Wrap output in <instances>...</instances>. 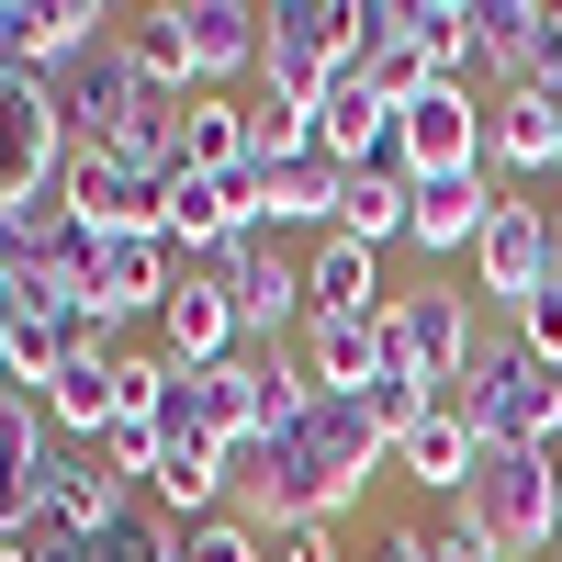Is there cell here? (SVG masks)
Returning <instances> with one entry per match:
<instances>
[{
    "label": "cell",
    "mask_w": 562,
    "mask_h": 562,
    "mask_svg": "<svg viewBox=\"0 0 562 562\" xmlns=\"http://www.w3.org/2000/svg\"><path fill=\"white\" fill-rule=\"evenodd\" d=\"M68 90L45 79V68H0V225L34 214V203H57V180H68Z\"/></svg>",
    "instance_id": "cell-1"
},
{
    "label": "cell",
    "mask_w": 562,
    "mask_h": 562,
    "mask_svg": "<svg viewBox=\"0 0 562 562\" xmlns=\"http://www.w3.org/2000/svg\"><path fill=\"white\" fill-rule=\"evenodd\" d=\"M461 416H473L484 450H562V360H540V349H518V338H495L484 371L461 383Z\"/></svg>",
    "instance_id": "cell-2"
},
{
    "label": "cell",
    "mask_w": 562,
    "mask_h": 562,
    "mask_svg": "<svg viewBox=\"0 0 562 562\" xmlns=\"http://www.w3.org/2000/svg\"><path fill=\"white\" fill-rule=\"evenodd\" d=\"M461 506L495 529L506 562H551V540H562V450H484Z\"/></svg>",
    "instance_id": "cell-3"
},
{
    "label": "cell",
    "mask_w": 562,
    "mask_h": 562,
    "mask_svg": "<svg viewBox=\"0 0 562 562\" xmlns=\"http://www.w3.org/2000/svg\"><path fill=\"white\" fill-rule=\"evenodd\" d=\"M383 338H394V360H405L439 405H461V383L484 371V315H473V293H450V281H428V293H394Z\"/></svg>",
    "instance_id": "cell-4"
},
{
    "label": "cell",
    "mask_w": 562,
    "mask_h": 562,
    "mask_svg": "<svg viewBox=\"0 0 562 562\" xmlns=\"http://www.w3.org/2000/svg\"><path fill=\"white\" fill-rule=\"evenodd\" d=\"M214 281H225V304H237V338H248V349H281V326L304 315V270L270 248V225L225 237V248H214Z\"/></svg>",
    "instance_id": "cell-5"
},
{
    "label": "cell",
    "mask_w": 562,
    "mask_h": 562,
    "mask_svg": "<svg viewBox=\"0 0 562 562\" xmlns=\"http://www.w3.org/2000/svg\"><path fill=\"white\" fill-rule=\"evenodd\" d=\"M473 281H484V304H540L551 281H562V237H551V214L540 203H495V225H484V248H473Z\"/></svg>",
    "instance_id": "cell-6"
},
{
    "label": "cell",
    "mask_w": 562,
    "mask_h": 562,
    "mask_svg": "<svg viewBox=\"0 0 562 562\" xmlns=\"http://www.w3.org/2000/svg\"><path fill=\"white\" fill-rule=\"evenodd\" d=\"M169 12H180V79H192V90L259 79V57H270V12H248V0H169Z\"/></svg>",
    "instance_id": "cell-7"
},
{
    "label": "cell",
    "mask_w": 562,
    "mask_h": 562,
    "mask_svg": "<svg viewBox=\"0 0 562 562\" xmlns=\"http://www.w3.org/2000/svg\"><path fill=\"white\" fill-rule=\"evenodd\" d=\"M473 34H484L495 90H562V12H540V0H473Z\"/></svg>",
    "instance_id": "cell-8"
},
{
    "label": "cell",
    "mask_w": 562,
    "mask_h": 562,
    "mask_svg": "<svg viewBox=\"0 0 562 562\" xmlns=\"http://www.w3.org/2000/svg\"><path fill=\"white\" fill-rule=\"evenodd\" d=\"M158 349H169L180 371H214V360L248 349V338H237V304H225V281H214V259H180L169 304H158Z\"/></svg>",
    "instance_id": "cell-9"
},
{
    "label": "cell",
    "mask_w": 562,
    "mask_h": 562,
    "mask_svg": "<svg viewBox=\"0 0 562 562\" xmlns=\"http://www.w3.org/2000/svg\"><path fill=\"white\" fill-rule=\"evenodd\" d=\"M405 169L416 180H450V169H484V102L473 79H439L405 102Z\"/></svg>",
    "instance_id": "cell-10"
},
{
    "label": "cell",
    "mask_w": 562,
    "mask_h": 562,
    "mask_svg": "<svg viewBox=\"0 0 562 562\" xmlns=\"http://www.w3.org/2000/svg\"><path fill=\"white\" fill-rule=\"evenodd\" d=\"M169 281H180L169 237H102V248H90V304H102L113 326H158Z\"/></svg>",
    "instance_id": "cell-11"
},
{
    "label": "cell",
    "mask_w": 562,
    "mask_h": 562,
    "mask_svg": "<svg viewBox=\"0 0 562 562\" xmlns=\"http://www.w3.org/2000/svg\"><path fill=\"white\" fill-rule=\"evenodd\" d=\"M484 225H495V169H450V180H416L405 248L416 259H450V248H484Z\"/></svg>",
    "instance_id": "cell-12"
},
{
    "label": "cell",
    "mask_w": 562,
    "mask_h": 562,
    "mask_svg": "<svg viewBox=\"0 0 562 562\" xmlns=\"http://www.w3.org/2000/svg\"><path fill=\"white\" fill-rule=\"evenodd\" d=\"M551 147H562V90H495L484 102V169L551 180Z\"/></svg>",
    "instance_id": "cell-13"
},
{
    "label": "cell",
    "mask_w": 562,
    "mask_h": 562,
    "mask_svg": "<svg viewBox=\"0 0 562 562\" xmlns=\"http://www.w3.org/2000/svg\"><path fill=\"white\" fill-rule=\"evenodd\" d=\"M180 169H192V180H237V169H259V124H248L237 90H192V113H180Z\"/></svg>",
    "instance_id": "cell-14"
},
{
    "label": "cell",
    "mask_w": 562,
    "mask_h": 562,
    "mask_svg": "<svg viewBox=\"0 0 562 562\" xmlns=\"http://www.w3.org/2000/svg\"><path fill=\"white\" fill-rule=\"evenodd\" d=\"M304 428H315V450H326V484H338V506H360V484L394 461V439L371 428V405H360V394H315Z\"/></svg>",
    "instance_id": "cell-15"
},
{
    "label": "cell",
    "mask_w": 562,
    "mask_h": 562,
    "mask_svg": "<svg viewBox=\"0 0 562 562\" xmlns=\"http://www.w3.org/2000/svg\"><path fill=\"white\" fill-rule=\"evenodd\" d=\"M304 315H394V293H383V248L326 237V248L304 259Z\"/></svg>",
    "instance_id": "cell-16"
},
{
    "label": "cell",
    "mask_w": 562,
    "mask_h": 562,
    "mask_svg": "<svg viewBox=\"0 0 562 562\" xmlns=\"http://www.w3.org/2000/svg\"><path fill=\"white\" fill-rule=\"evenodd\" d=\"M304 371L315 394H360L383 371V315H304Z\"/></svg>",
    "instance_id": "cell-17"
},
{
    "label": "cell",
    "mask_w": 562,
    "mask_h": 562,
    "mask_svg": "<svg viewBox=\"0 0 562 562\" xmlns=\"http://www.w3.org/2000/svg\"><path fill=\"white\" fill-rule=\"evenodd\" d=\"M360 68H371V90L383 102H416V90H439V57L416 45V23H405V0H371V34H360Z\"/></svg>",
    "instance_id": "cell-18"
},
{
    "label": "cell",
    "mask_w": 562,
    "mask_h": 562,
    "mask_svg": "<svg viewBox=\"0 0 562 562\" xmlns=\"http://www.w3.org/2000/svg\"><path fill=\"white\" fill-rule=\"evenodd\" d=\"M394 461H405V484H428V495L461 506V495H473V473H484V439H473V416L450 405V416H428V428H416Z\"/></svg>",
    "instance_id": "cell-19"
},
{
    "label": "cell",
    "mask_w": 562,
    "mask_h": 562,
    "mask_svg": "<svg viewBox=\"0 0 562 562\" xmlns=\"http://www.w3.org/2000/svg\"><path fill=\"white\" fill-rule=\"evenodd\" d=\"M259 192H270V225H326V237H338V192H349V169L326 158V147H304V158L259 169Z\"/></svg>",
    "instance_id": "cell-20"
},
{
    "label": "cell",
    "mask_w": 562,
    "mask_h": 562,
    "mask_svg": "<svg viewBox=\"0 0 562 562\" xmlns=\"http://www.w3.org/2000/svg\"><path fill=\"white\" fill-rule=\"evenodd\" d=\"M45 428H57L68 450H102V428H113V360H68L57 383H45Z\"/></svg>",
    "instance_id": "cell-21"
},
{
    "label": "cell",
    "mask_w": 562,
    "mask_h": 562,
    "mask_svg": "<svg viewBox=\"0 0 562 562\" xmlns=\"http://www.w3.org/2000/svg\"><path fill=\"white\" fill-rule=\"evenodd\" d=\"M405 214H416V180H394V169H349V192H338V237L394 248V237H405Z\"/></svg>",
    "instance_id": "cell-22"
},
{
    "label": "cell",
    "mask_w": 562,
    "mask_h": 562,
    "mask_svg": "<svg viewBox=\"0 0 562 562\" xmlns=\"http://www.w3.org/2000/svg\"><path fill=\"white\" fill-rule=\"evenodd\" d=\"M180 562H270V540H259L248 506H225V518H192V529H180Z\"/></svg>",
    "instance_id": "cell-23"
},
{
    "label": "cell",
    "mask_w": 562,
    "mask_h": 562,
    "mask_svg": "<svg viewBox=\"0 0 562 562\" xmlns=\"http://www.w3.org/2000/svg\"><path fill=\"white\" fill-rule=\"evenodd\" d=\"M270 540V562H349L338 551V518H281V529H259Z\"/></svg>",
    "instance_id": "cell-24"
},
{
    "label": "cell",
    "mask_w": 562,
    "mask_h": 562,
    "mask_svg": "<svg viewBox=\"0 0 562 562\" xmlns=\"http://www.w3.org/2000/svg\"><path fill=\"white\" fill-rule=\"evenodd\" d=\"M428 562H506V551H495V529L473 518V506H450V518L428 529Z\"/></svg>",
    "instance_id": "cell-25"
},
{
    "label": "cell",
    "mask_w": 562,
    "mask_h": 562,
    "mask_svg": "<svg viewBox=\"0 0 562 562\" xmlns=\"http://www.w3.org/2000/svg\"><path fill=\"white\" fill-rule=\"evenodd\" d=\"M506 338H518V349H540V360H562V281H551L540 304H518V315H506Z\"/></svg>",
    "instance_id": "cell-26"
},
{
    "label": "cell",
    "mask_w": 562,
    "mask_h": 562,
    "mask_svg": "<svg viewBox=\"0 0 562 562\" xmlns=\"http://www.w3.org/2000/svg\"><path fill=\"white\" fill-rule=\"evenodd\" d=\"M371 562H428V529H383V540H371Z\"/></svg>",
    "instance_id": "cell-27"
},
{
    "label": "cell",
    "mask_w": 562,
    "mask_h": 562,
    "mask_svg": "<svg viewBox=\"0 0 562 562\" xmlns=\"http://www.w3.org/2000/svg\"><path fill=\"white\" fill-rule=\"evenodd\" d=\"M0 270H12V259H0Z\"/></svg>",
    "instance_id": "cell-28"
}]
</instances>
